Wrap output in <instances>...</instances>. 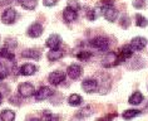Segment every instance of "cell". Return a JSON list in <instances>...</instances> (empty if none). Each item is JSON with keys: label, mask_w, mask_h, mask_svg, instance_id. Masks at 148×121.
<instances>
[{"label": "cell", "mask_w": 148, "mask_h": 121, "mask_svg": "<svg viewBox=\"0 0 148 121\" xmlns=\"http://www.w3.org/2000/svg\"><path fill=\"white\" fill-rule=\"evenodd\" d=\"M64 80H65V73L62 72V71H55V72H51L49 75V82L54 86L62 83Z\"/></svg>", "instance_id": "5"}, {"label": "cell", "mask_w": 148, "mask_h": 121, "mask_svg": "<svg viewBox=\"0 0 148 121\" xmlns=\"http://www.w3.org/2000/svg\"><path fill=\"white\" fill-rule=\"evenodd\" d=\"M1 98H3V95L0 93V104H1Z\"/></svg>", "instance_id": "30"}, {"label": "cell", "mask_w": 148, "mask_h": 121, "mask_svg": "<svg viewBox=\"0 0 148 121\" xmlns=\"http://www.w3.org/2000/svg\"><path fill=\"white\" fill-rule=\"evenodd\" d=\"M90 57H92L90 52H80L78 54V58H79V59H82V61H87V59H89Z\"/></svg>", "instance_id": "24"}, {"label": "cell", "mask_w": 148, "mask_h": 121, "mask_svg": "<svg viewBox=\"0 0 148 121\" xmlns=\"http://www.w3.org/2000/svg\"><path fill=\"white\" fill-rule=\"evenodd\" d=\"M133 5H134V8H137V9H142L143 6L146 5V0H134Z\"/></svg>", "instance_id": "26"}, {"label": "cell", "mask_w": 148, "mask_h": 121, "mask_svg": "<svg viewBox=\"0 0 148 121\" xmlns=\"http://www.w3.org/2000/svg\"><path fill=\"white\" fill-rule=\"evenodd\" d=\"M19 93L23 97H30L32 95L35 93V89L32 83L25 82V83H21V85L19 86Z\"/></svg>", "instance_id": "4"}, {"label": "cell", "mask_w": 148, "mask_h": 121, "mask_svg": "<svg viewBox=\"0 0 148 121\" xmlns=\"http://www.w3.org/2000/svg\"><path fill=\"white\" fill-rule=\"evenodd\" d=\"M146 44H147V40L146 38H142V37H136L131 43L133 50H142L146 47Z\"/></svg>", "instance_id": "12"}, {"label": "cell", "mask_w": 148, "mask_h": 121, "mask_svg": "<svg viewBox=\"0 0 148 121\" xmlns=\"http://www.w3.org/2000/svg\"><path fill=\"white\" fill-rule=\"evenodd\" d=\"M1 19L5 24H12L16 19V12L14 9H6L1 15Z\"/></svg>", "instance_id": "8"}, {"label": "cell", "mask_w": 148, "mask_h": 121, "mask_svg": "<svg viewBox=\"0 0 148 121\" xmlns=\"http://www.w3.org/2000/svg\"><path fill=\"white\" fill-rule=\"evenodd\" d=\"M132 54H133V48H132V46H124L123 48L121 49L119 56H118V59H119V62L125 61L127 58L132 57Z\"/></svg>", "instance_id": "13"}, {"label": "cell", "mask_w": 148, "mask_h": 121, "mask_svg": "<svg viewBox=\"0 0 148 121\" xmlns=\"http://www.w3.org/2000/svg\"><path fill=\"white\" fill-rule=\"evenodd\" d=\"M139 113H140L139 110H127V111L123 112V117L124 119H132V117L139 115Z\"/></svg>", "instance_id": "23"}, {"label": "cell", "mask_w": 148, "mask_h": 121, "mask_svg": "<svg viewBox=\"0 0 148 121\" xmlns=\"http://www.w3.org/2000/svg\"><path fill=\"white\" fill-rule=\"evenodd\" d=\"M63 18H64V20L66 23H72V21H74L77 19V10L66 6L64 9V12H63Z\"/></svg>", "instance_id": "11"}, {"label": "cell", "mask_w": 148, "mask_h": 121, "mask_svg": "<svg viewBox=\"0 0 148 121\" xmlns=\"http://www.w3.org/2000/svg\"><path fill=\"white\" fill-rule=\"evenodd\" d=\"M82 87H83V90L86 91V92L90 93V92H94V91L97 90L98 82H97V81H95L94 78H87V80L83 81Z\"/></svg>", "instance_id": "6"}, {"label": "cell", "mask_w": 148, "mask_h": 121, "mask_svg": "<svg viewBox=\"0 0 148 121\" xmlns=\"http://www.w3.org/2000/svg\"><path fill=\"white\" fill-rule=\"evenodd\" d=\"M68 6L69 8H72V9H74V10H79V3L77 1V0H69L68 1Z\"/></svg>", "instance_id": "25"}, {"label": "cell", "mask_w": 148, "mask_h": 121, "mask_svg": "<svg viewBox=\"0 0 148 121\" xmlns=\"http://www.w3.org/2000/svg\"><path fill=\"white\" fill-rule=\"evenodd\" d=\"M68 102H69L70 106H79L80 104H82V97L77 93L70 95L69 98H68Z\"/></svg>", "instance_id": "21"}, {"label": "cell", "mask_w": 148, "mask_h": 121, "mask_svg": "<svg viewBox=\"0 0 148 121\" xmlns=\"http://www.w3.org/2000/svg\"><path fill=\"white\" fill-rule=\"evenodd\" d=\"M51 95H53V90L49 89V87H40V89L35 92V100L36 101H43V100H47L49 98Z\"/></svg>", "instance_id": "3"}, {"label": "cell", "mask_w": 148, "mask_h": 121, "mask_svg": "<svg viewBox=\"0 0 148 121\" xmlns=\"http://www.w3.org/2000/svg\"><path fill=\"white\" fill-rule=\"evenodd\" d=\"M6 76H8V72H6L5 69H1V68H0V81H3Z\"/></svg>", "instance_id": "29"}, {"label": "cell", "mask_w": 148, "mask_h": 121, "mask_svg": "<svg viewBox=\"0 0 148 121\" xmlns=\"http://www.w3.org/2000/svg\"><path fill=\"white\" fill-rule=\"evenodd\" d=\"M42 33H43V27L39 23L32 24L28 29V35L32 37V38H38V37L42 35Z\"/></svg>", "instance_id": "9"}, {"label": "cell", "mask_w": 148, "mask_h": 121, "mask_svg": "<svg viewBox=\"0 0 148 121\" xmlns=\"http://www.w3.org/2000/svg\"><path fill=\"white\" fill-rule=\"evenodd\" d=\"M136 24L138 25V27H140V28H144V27H147L148 25V20L144 17L140 15V14H137L136 15Z\"/></svg>", "instance_id": "22"}, {"label": "cell", "mask_w": 148, "mask_h": 121, "mask_svg": "<svg viewBox=\"0 0 148 121\" xmlns=\"http://www.w3.org/2000/svg\"><path fill=\"white\" fill-rule=\"evenodd\" d=\"M14 117H15V113H14L12 110H3V111L0 112V120L13 121Z\"/></svg>", "instance_id": "17"}, {"label": "cell", "mask_w": 148, "mask_h": 121, "mask_svg": "<svg viewBox=\"0 0 148 121\" xmlns=\"http://www.w3.org/2000/svg\"><path fill=\"white\" fill-rule=\"evenodd\" d=\"M23 57L24 58H30V59H39L40 53L35 49H28V50H25V52H23Z\"/></svg>", "instance_id": "18"}, {"label": "cell", "mask_w": 148, "mask_h": 121, "mask_svg": "<svg viewBox=\"0 0 148 121\" xmlns=\"http://www.w3.org/2000/svg\"><path fill=\"white\" fill-rule=\"evenodd\" d=\"M57 1L58 0H43V3L45 6H53L54 4H57Z\"/></svg>", "instance_id": "27"}, {"label": "cell", "mask_w": 148, "mask_h": 121, "mask_svg": "<svg viewBox=\"0 0 148 121\" xmlns=\"http://www.w3.org/2000/svg\"><path fill=\"white\" fill-rule=\"evenodd\" d=\"M102 13L108 21H114L118 18V12L114 9L112 3H106L104 6L102 8Z\"/></svg>", "instance_id": "1"}, {"label": "cell", "mask_w": 148, "mask_h": 121, "mask_svg": "<svg viewBox=\"0 0 148 121\" xmlns=\"http://www.w3.org/2000/svg\"><path fill=\"white\" fill-rule=\"evenodd\" d=\"M66 72H68V76L72 80H77L82 75V68H80V66H78V64H70L68 69H66Z\"/></svg>", "instance_id": "10"}, {"label": "cell", "mask_w": 148, "mask_h": 121, "mask_svg": "<svg viewBox=\"0 0 148 121\" xmlns=\"http://www.w3.org/2000/svg\"><path fill=\"white\" fill-rule=\"evenodd\" d=\"M62 44V38L58 34H51L49 38L47 39V46L50 49H58Z\"/></svg>", "instance_id": "7"}, {"label": "cell", "mask_w": 148, "mask_h": 121, "mask_svg": "<svg viewBox=\"0 0 148 121\" xmlns=\"http://www.w3.org/2000/svg\"><path fill=\"white\" fill-rule=\"evenodd\" d=\"M63 50L60 49H51L49 53H48V59L49 61H58V59H60V58L63 57Z\"/></svg>", "instance_id": "15"}, {"label": "cell", "mask_w": 148, "mask_h": 121, "mask_svg": "<svg viewBox=\"0 0 148 121\" xmlns=\"http://www.w3.org/2000/svg\"><path fill=\"white\" fill-rule=\"evenodd\" d=\"M0 58H5V59H9V61H14V56L13 52H10L8 48H0Z\"/></svg>", "instance_id": "19"}, {"label": "cell", "mask_w": 148, "mask_h": 121, "mask_svg": "<svg viewBox=\"0 0 148 121\" xmlns=\"http://www.w3.org/2000/svg\"><path fill=\"white\" fill-rule=\"evenodd\" d=\"M87 15H88V19H90V20H94L95 18H97V15H95V13H94V10H89V12L87 13Z\"/></svg>", "instance_id": "28"}, {"label": "cell", "mask_w": 148, "mask_h": 121, "mask_svg": "<svg viewBox=\"0 0 148 121\" xmlns=\"http://www.w3.org/2000/svg\"><path fill=\"white\" fill-rule=\"evenodd\" d=\"M35 72H36V67L34 64H30V63L24 64L23 67L20 68V73L23 76H32V75H34Z\"/></svg>", "instance_id": "14"}, {"label": "cell", "mask_w": 148, "mask_h": 121, "mask_svg": "<svg viewBox=\"0 0 148 121\" xmlns=\"http://www.w3.org/2000/svg\"><path fill=\"white\" fill-rule=\"evenodd\" d=\"M128 101H129V104H131V105H139L140 102L143 101V95L140 92H138V91H136V92L133 93L131 97H129Z\"/></svg>", "instance_id": "16"}, {"label": "cell", "mask_w": 148, "mask_h": 121, "mask_svg": "<svg viewBox=\"0 0 148 121\" xmlns=\"http://www.w3.org/2000/svg\"><path fill=\"white\" fill-rule=\"evenodd\" d=\"M20 5L27 10H33L36 6V0H20Z\"/></svg>", "instance_id": "20"}, {"label": "cell", "mask_w": 148, "mask_h": 121, "mask_svg": "<svg viewBox=\"0 0 148 121\" xmlns=\"http://www.w3.org/2000/svg\"><path fill=\"white\" fill-rule=\"evenodd\" d=\"M90 46L98 50H107L109 47V42L104 37H97V38L90 40Z\"/></svg>", "instance_id": "2"}]
</instances>
